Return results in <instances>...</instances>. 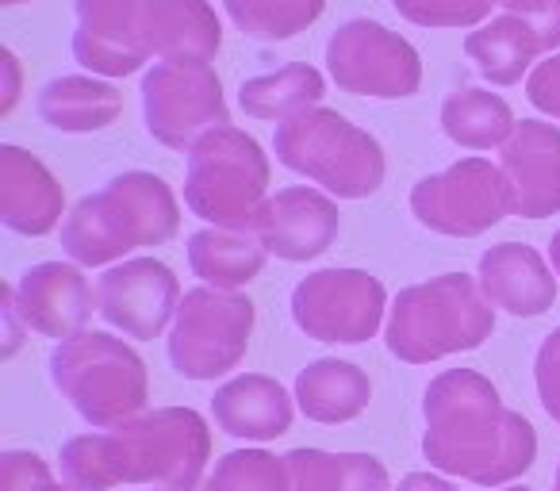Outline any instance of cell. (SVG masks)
<instances>
[{
    "instance_id": "cell-1",
    "label": "cell",
    "mask_w": 560,
    "mask_h": 491,
    "mask_svg": "<svg viewBox=\"0 0 560 491\" xmlns=\"http://www.w3.org/2000/svg\"><path fill=\"white\" fill-rule=\"evenodd\" d=\"M422 457L476 488H511L537 460V434L476 369H445L422 396Z\"/></svg>"
},
{
    "instance_id": "cell-2",
    "label": "cell",
    "mask_w": 560,
    "mask_h": 491,
    "mask_svg": "<svg viewBox=\"0 0 560 491\" xmlns=\"http://www.w3.org/2000/svg\"><path fill=\"white\" fill-rule=\"evenodd\" d=\"M58 460L62 480L78 491H112L119 483L192 491L211 460V430L192 407H154L112 430L70 437Z\"/></svg>"
},
{
    "instance_id": "cell-3",
    "label": "cell",
    "mask_w": 560,
    "mask_h": 491,
    "mask_svg": "<svg viewBox=\"0 0 560 491\" xmlns=\"http://www.w3.org/2000/svg\"><path fill=\"white\" fill-rule=\"evenodd\" d=\"M180 231V203L158 173L127 169L101 192L78 200L62 223V250L73 266H119L139 246H162Z\"/></svg>"
},
{
    "instance_id": "cell-4",
    "label": "cell",
    "mask_w": 560,
    "mask_h": 491,
    "mask_svg": "<svg viewBox=\"0 0 560 491\" xmlns=\"http://www.w3.org/2000/svg\"><path fill=\"white\" fill-rule=\"evenodd\" d=\"M495 330V307L480 292V281L445 273L427 284L404 289L388 307L384 342L407 365L480 350Z\"/></svg>"
},
{
    "instance_id": "cell-5",
    "label": "cell",
    "mask_w": 560,
    "mask_h": 491,
    "mask_svg": "<svg viewBox=\"0 0 560 491\" xmlns=\"http://www.w3.org/2000/svg\"><path fill=\"white\" fill-rule=\"evenodd\" d=\"M50 381L93 430L142 414L150 399L147 361L116 335L81 330L50 350Z\"/></svg>"
},
{
    "instance_id": "cell-6",
    "label": "cell",
    "mask_w": 560,
    "mask_h": 491,
    "mask_svg": "<svg viewBox=\"0 0 560 491\" xmlns=\"http://www.w3.org/2000/svg\"><path fill=\"white\" fill-rule=\"evenodd\" d=\"M272 150L280 165L304 173L338 200H365L384 185V173H388L381 142L350 124L342 112L323 104L277 124Z\"/></svg>"
},
{
    "instance_id": "cell-7",
    "label": "cell",
    "mask_w": 560,
    "mask_h": 491,
    "mask_svg": "<svg viewBox=\"0 0 560 491\" xmlns=\"http://www.w3.org/2000/svg\"><path fill=\"white\" fill-rule=\"evenodd\" d=\"M269 157L254 135L219 127L188 150L185 203L196 219L226 231H249L269 200Z\"/></svg>"
},
{
    "instance_id": "cell-8",
    "label": "cell",
    "mask_w": 560,
    "mask_h": 491,
    "mask_svg": "<svg viewBox=\"0 0 560 491\" xmlns=\"http://www.w3.org/2000/svg\"><path fill=\"white\" fill-rule=\"evenodd\" d=\"M254 335V304L242 292L192 289L170 327V361L185 381H219L242 365Z\"/></svg>"
},
{
    "instance_id": "cell-9",
    "label": "cell",
    "mask_w": 560,
    "mask_h": 491,
    "mask_svg": "<svg viewBox=\"0 0 560 491\" xmlns=\"http://www.w3.org/2000/svg\"><path fill=\"white\" fill-rule=\"evenodd\" d=\"M411 215L445 238H476L514 215L511 180L483 157H460L411 188Z\"/></svg>"
},
{
    "instance_id": "cell-10",
    "label": "cell",
    "mask_w": 560,
    "mask_h": 491,
    "mask_svg": "<svg viewBox=\"0 0 560 491\" xmlns=\"http://www.w3.org/2000/svg\"><path fill=\"white\" fill-rule=\"evenodd\" d=\"M147 135L170 150H192L203 135L231 124L223 81L211 66L158 62L142 78Z\"/></svg>"
},
{
    "instance_id": "cell-11",
    "label": "cell",
    "mask_w": 560,
    "mask_h": 491,
    "mask_svg": "<svg viewBox=\"0 0 560 491\" xmlns=\"http://www.w3.org/2000/svg\"><path fill=\"white\" fill-rule=\"evenodd\" d=\"M327 70L342 93L404 101L422 85V58L376 20H346L327 43Z\"/></svg>"
},
{
    "instance_id": "cell-12",
    "label": "cell",
    "mask_w": 560,
    "mask_h": 491,
    "mask_svg": "<svg viewBox=\"0 0 560 491\" xmlns=\"http://www.w3.org/2000/svg\"><path fill=\"white\" fill-rule=\"evenodd\" d=\"M388 292L365 269H319L292 289V319L315 342L361 346L376 338Z\"/></svg>"
},
{
    "instance_id": "cell-13",
    "label": "cell",
    "mask_w": 560,
    "mask_h": 491,
    "mask_svg": "<svg viewBox=\"0 0 560 491\" xmlns=\"http://www.w3.org/2000/svg\"><path fill=\"white\" fill-rule=\"evenodd\" d=\"M180 300L177 273L158 258H127L96 281V312L108 327L139 342L162 338V330L177 319Z\"/></svg>"
},
{
    "instance_id": "cell-14",
    "label": "cell",
    "mask_w": 560,
    "mask_h": 491,
    "mask_svg": "<svg viewBox=\"0 0 560 491\" xmlns=\"http://www.w3.org/2000/svg\"><path fill=\"white\" fill-rule=\"evenodd\" d=\"M73 58L101 78H131L150 58L147 0H73Z\"/></svg>"
},
{
    "instance_id": "cell-15",
    "label": "cell",
    "mask_w": 560,
    "mask_h": 491,
    "mask_svg": "<svg viewBox=\"0 0 560 491\" xmlns=\"http://www.w3.org/2000/svg\"><path fill=\"white\" fill-rule=\"evenodd\" d=\"M342 211L330 196L315 192L307 185L284 188L269 196L257 211L249 231L261 238V246L280 261H315L335 246Z\"/></svg>"
},
{
    "instance_id": "cell-16",
    "label": "cell",
    "mask_w": 560,
    "mask_h": 491,
    "mask_svg": "<svg viewBox=\"0 0 560 491\" xmlns=\"http://www.w3.org/2000/svg\"><path fill=\"white\" fill-rule=\"evenodd\" d=\"M12 292H16V312L24 327L58 342L81 335L96 307V292L89 289L85 269L73 261H39L20 273Z\"/></svg>"
},
{
    "instance_id": "cell-17",
    "label": "cell",
    "mask_w": 560,
    "mask_h": 491,
    "mask_svg": "<svg viewBox=\"0 0 560 491\" xmlns=\"http://www.w3.org/2000/svg\"><path fill=\"white\" fill-rule=\"evenodd\" d=\"M499 169L511 180L514 215L549 219L560 211V127L541 119L514 124L499 147Z\"/></svg>"
},
{
    "instance_id": "cell-18",
    "label": "cell",
    "mask_w": 560,
    "mask_h": 491,
    "mask_svg": "<svg viewBox=\"0 0 560 491\" xmlns=\"http://www.w3.org/2000/svg\"><path fill=\"white\" fill-rule=\"evenodd\" d=\"M66 192L58 177L24 147H0V223L27 238H43L66 223Z\"/></svg>"
},
{
    "instance_id": "cell-19",
    "label": "cell",
    "mask_w": 560,
    "mask_h": 491,
    "mask_svg": "<svg viewBox=\"0 0 560 491\" xmlns=\"http://www.w3.org/2000/svg\"><path fill=\"white\" fill-rule=\"evenodd\" d=\"M476 281L491 307L518 319H537L557 300V273L526 242H499L483 250Z\"/></svg>"
},
{
    "instance_id": "cell-20",
    "label": "cell",
    "mask_w": 560,
    "mask_h": 491,
    "mask_svg": "<svg viewBox=\"0 0 560 491\" xmlns=\"http://www.w3.org/2000/svg\"><path fill=\"white\" fill-rule=\"evenodd\" d=\"M211 419L223 434L242 437V442H272L292 430L296 396H289L277 376L242 373L215 388Z\"/></svg>"
},
{
    "instance_id": "cell-21",
    "label": "cell",
    "mask_w": 560,
    "mask_h": 491,
    "mask_svg": "<svg viewBox=\"0 0 560 491\" xmlns=\"http://www.w3.org/2000/svg\"><path fill=\"white\" fill-rule=\"evenodd\" d=\"M147 47L158 62L211 66L223 47V24L208 0H147Z\"/></svg>"
},
{
    "instance_id": "cell-22",
    "label": "cell",
    "mask_w": 560,
    "mask_h": 491,
    "mask_svg": "<svg viewBox=\"0 0 560 491\" xmlns=\"http://www.w3.org/2000/svg\"><path fill=\"white\" fill-rule=\"evenodd\" d=\"M292 396L312 422L338 426V422H353L358 414H365L369 399H373V384H369L365 369H358L353 361L319 358L307 369H300Z\"/></svg>"
},
{
    "instance_id": "cell-23",
    "label": "cell",
    "mask_w": 560,
    "mask_h": 491,
    "mask_svg": "<svg viewBox=\"0 0 560 491\" xmlns=\"http://www.w3.org/2000/svg\"><path fill=\"white\" fill-rule=\"evenodd\" d=\"M465 55L476 62L483 81L491 85H518L526 73H534V62L549 55L537 35V27L522 16H495L465 35Z\"/></svg>"
},
{
    "instance_id": "cell-24",
    "label": "cell",
    "mask_w": 560,
    "mask_h": 491,
    "mask_svg": "<svg viewBox=\"0 0 560 491\" xmlns=\"http://www.w3.org/2000/svg\"><path fill=\"white\" fill-rule=\"evenodd\" d=\"M35 108H39L43 124L55 127V131L93 135L119 119V112H124V93H119L112 81L70 73V78L47 81Z\"/></svg>"
},
{
    "instance_id": "cell-25",
    "label": "cell",
    "mask_w": 560,
    "mask_h": 491,
    "mask_svg": "<svg viewBox=\"0 0 560 491\" xmlns=\"http://www.w3.org/2000/svg\"><path fill=\"white\" fill-rule=\"evenodd\" d=\"M269 250L254 231H226V226H203L188 238V269L208 289L238 292L254 277H261Z\"/></svg>"
},
{
    "instance_id": "cell-26",
    "label": "cell",
    "mask_w": 560,
    "mask_h": 491,
    "mask_svg": "<svg viewBox=\"0 0 560 491\" xmlns=\"http://www.w3.org/2000/svg\"><path fill=\"white\" fill-rule=\"evenodd\" d=\"M323 96H327V81L315 66L304 62H292L265 78H249L238 89L242 112L254 119H272V124H284V119L315 108Z\"/></svg>"
},
{
    "instance_id": "cell-27",
    "label": "cell",
    "mask_w": 560,
    "mask_h": 491,
    "mask_svg": "<svg viewBox=\"0 0 560 491\" xmlns=\"http://www.w3.org/2000/svg\"><path fill=\"white\" fill-rule=\"evenodd\" d=\"M514 112L499 93L488 89H460L445 96L442 104V131L465 150H491L503 147L514 131Z\"/></svg>"
},
{
    "instance_id": "cell-28",
    "label": "cell",
    "mask_w": 560,
    "mask_h": 491,
    "mask_svg": "<svg viewBox=\"0 0 560 491\" xmlns=\"http://www.w3.org/2000/svg\"><path fill=\"white\" fill-rule=\"evenodd\" d=\"M327 0H223V12L246 39L284 43L323 16Z\"/></svg>"
},
{
    "instance_id": "cell-29",
    "label": "cell",
    "mask_w": 560,
    "mask_h": 491,
    "mask_svg": "<svg viewBox=\"0 0 560 491\" xmlns=\"http://www.w3.org/2000/svg\"><path fill=\"white\" fill-rule=\"evenodd\" d=\"M203 491H292L289 460L269 449H234L215 460Z\"/></svg>"
},
{
    "instance_id": "cell-30",
    "label": "cell",
    "mask_w": 560,
    "mask_h": 491,
    "mask_svg": "<svg viewBox=\"0 0 560 491\" xmlns=\"http://www.w3.org/2000/svg\"><path fill=\"white\" fill-rule=\"evenodd\" d=\"M292 476V491H346L350 488V453L300 449L284 453Z\"/></svg>"
},
{
    "instance_id": "cell-31",
    "label": "cell",
    "mask_w": 560,
    "mask_h": 491,
    "mask_svg": "<svg viewBox=\"0 0 560 491\" xmlns=\"http://www.w3.org/2000/svg\"><path fill=\"white\" fill-rule=\"evenodd\" d=\"M392 4L399 16L419 27H480L495 9L491 0H392Z\"/></svg>"
},
{
    "instance_id": "cell-32",
    "label": "cell",
    "mask_w": 560,
    "mask_h": 491,
    "mask_svg": "<svg viewBox=\"0 0 560 491\" xmlns=\"http://www.w3.org/2000/svg\"><path fill=\"white\" fill-rule=\"evenodd\" d=\"M4 468V491H78L73 483H58L50 465L32 449H9L0 457Z\"/></svg>"
},
{
    "instance_id": "cell-33",
    "label": "cell",
    "mask_w": 560,
    "mask_h": 491,
    "mask_svg": "<svg viewBox=\"0 0 560 491\" xmlns=\"http://www.w3.org/2000/svg\"><path fill=\"white\" fill-rule=\"evenodd\" d=\"M534 381H537V399H541L545 414L552 422H560V327L541 342L534 358Z\"/></svg>"
},
{
    "instance_id": "cell-34",
    "label": "cell",
    "mask_w": 560,
    "mask_h": 491,
    "mask_svg": "<svg viewBox=\"0 0 560 491\" xmlns=\"http://www.w3.org/2000/svg\"><path fill=\"white\" fill-rule=\"evenodd\" d=\"M506 16H522L537 27L545 50H560V0H491Z\"/></svg>"
},
{
    "instance_id": "cell-35",
    "label": "cell",
    "mask_w": 560,
    "mask_h": 491,
    "mask_svg": "<svg viewBox=\"0 0 560 491\" xmlns=\"http://www.w3.org/2000/svg\"><path fill=\"white\" fill-rule=\"evenodd\" d=\"M526 96L537 112L560 119V55H549L534 66V73L526 78Z\"/></svg>"
},
{
    "instance_id": "cell-36",
    "label": "cell",
    "mask_w": 560,
    "mask_h": 491,
    "mask_svg": "<svg viewBox=\"0 0 560 491\" xmlns=\"http://www.w3.org/2000/svg\"><path fill=\"white\" fill-rule=\"evenodd\" d=\"M0 319H4V358H12V353L20 350V338H24V330H27L16 312V292H12V284L4 289V300H0Z\"/></svg>"
},
{
    "instance_id": "cell-37",
    "label": "cell",
    "mask_w": 560,
    "mask_h": 491,
    "mask_svg": "<svg viewBox=\"0 0 560 491\" xmlns=\"http://www.w3.org/2000/svg\"><path fill=\"white\" fill-rule=\"evenodd\" d=\"M0 70H4V101H0V116H9L12 108H16V101H20V62H16V55L12 50H4L0 55Z\"/></svg>"
},
{
    "instance_id": "cell-38",
    "label": "cell",
    "mask_w": 560,
    "mask_h": 491,
    "mask_svg": "<svg viewBox=\"0 0 560 491\" xmlns=\"http://www.w3.org/2000/svg\"><path fill=\"white\" fill-rule=\"evenodd\" d=\"M396 491H457V488L438 472H407L404 480L396 483Z\"/></svg>"
},
{
    "instance_id": "cell-39",
    "label": "cell",
    "mask_w": 560,
    "mask_h": 491,
    "mask_svg": "<svg viewBox=\"0 0 560 491\" xmlns=\"http://www.w3.org/2000/svg\"><path fill=\"white\" fill-rule=\"evenodd\" d=\"M549 261H552V273L560 277V231L552 234V242H549Z\"/></svg>"
},
{
    "instance_id": "cell-40",
    "label": "cell",
    "mask_w": 560,
    "mask_h": 491,
    "mask_svg": "<svg viewBox=\"0 0 560 491\" xmlns=\"http://www.w3.org/2000/svg\"><path fill=\"white\" fill-rule=\"evenodd\" d=\"M503 491H534V488H526V483H511V488H503Z\"/></svg>"
},
{
    "instance_id": "cell-41",
    "label": "cell",
    "mask_w": 560,
    "mask_h": 491,
    "mask_svg": "<svg viewBox=\"0 0 560 491\" xmlns=\"http://www.w3.org/2000/svg\"><path fill=\"white\" fill-rule=\"evenodd\" d=\"M0 4H27V0H0Z\"/></svg>"
},
{
    "instance_id": "cell-42",
    "label": "cell",
    "mask_w": 560,
    "mask_h": 491,
    "mask_svg": "<svg viewBox=\"0 0 560 491\" xmlns=\"http://www.w3.org/2000/svg\"><path fill=\"white\" fill-rule=\"evenodd\" d=\"M552 488H557V491H560V465H557V480H552Z\"/></svg>"
},
{
    "instance_id": "cell-43",
    "label": "cell",
    "mask_w": 560,
    "mask_h": 491,
    "mask_svg": "<svg viewBox=\"0 0 560 491\" xmlns=\"http://www.w3.org/2000/svg\"><path fill=\"white\" fill-rule=\"evenodd\" d=\"M158 491H180V488H158Z\"/></svg>"
},
{
    "instance_id": "cell-44",
    "label": "cell",
    "mask_w": 560,
    "mask_h": 491,
    "mask_svg": "<svg viewBox=\"0 0 560 491\" xmlns=\"http://www.w3.org/2000/svg\"><path fill=\"white\" fill-rule=\"evenodd\" d=\"M552 491H557V488H552Z\"/></svg>"
}]
</instances>
